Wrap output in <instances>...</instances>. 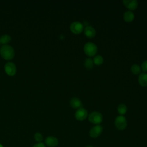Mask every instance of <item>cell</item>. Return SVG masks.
<instances>
[{
	"label": "cell",
	"mask_w": 147,
	"mask_h": 147,
	"mask_svg": "<svg viewBox=\"0 0 147 147\" xmlns=\"http://www.w3.org/2000/svg\"><path fill=\"white\" fill-rule=\"evenodd\" d=\"M71 31L75 34H79L84 30L83 24L79 21H74L70 25Z\"/></svg>",
	"instance_id": "obj_5"
},
{
	"label": "cell",
	"mask_w": 147,
	"mask_h": 147,
	"mask_svg": "<svg viewBox=\"0 0 147 147\" xmlns=\"http://www.w3.org/2000/svg\"><path fill=\"white\" fill-rule=\"evenodd\" d=\"M0 147H3V146L0 144Z\"/></svg>",
	"instance_id": "obj_24"
},
{
	"label": "cell",
	"mask_w": 147,
	"mask_h": 147,
	"mask_svg": "<svg viewBox=\"0 0 147 147\" xmlns=\"http://www.w3.org/2000/svg\"><path fill=\"white\" fill-rule=\"evenodd\" d=\"M93 61L94 63L96 65H100L103 62V57L100 55H95L94 57Z\"/></svg>",
	"instance_id": "obj_16"
},
{
	"label": "cell",
	"mask_w": 147,
	"mask_h": 147,
	"mask_svg": "<svg viewBox=\"0 0 147 147\" xmlns=\"http://www.w3.org/2000/svg\"><path fill=\"white\" fill-rule=\"evenodd\" d=\"M127 110V106L124 103L119 104L117 107V111L121 115H123V114H125L126 113Z\"/></svg>",
	"instance_id": "obj_15"
},
{
	"label": "cell",
	"mask_w": 147,
	"mask_h": 147,
	"mask_svg": "<svg viewBox=\"0 0 147 147\" xmlns=\"http://www.w3.org/2000/svg\"><path fill=\"white\" fill-rule=\"evenodd\" d=\"M84 66L88 68V69H91L92 68L94 65V61L91 58H87L84 62Z\"/></svg>",
	"instance_id": "obj_19"
},
{
	"label": "cell",
	"mask_w": 147,
	"mask_h": 147,
	"mask_svg": "<svg viewBox=\"0 0 147 147\" xmlns=\"http://www.w3.org/2000/svg\"><path fill=\"white\" fill-rule=\"evenodd\" d=\"M138 81L142 86H147V73L142 72L138 76Z\"/></svg>",
	"instance_id": "obj_13"
},
{
	"label": "cell",
	"mask_w": 147,
	"mask_h": 147,
	"mask_svg": "<svg viewBox=\"0 0 147 147\" xmlns=\"http://www.w3.org/2000/svg\"><path fill=\"white\" fill-rule=\"evenodd\" d=\"M88 116V112L87 110L83 107H80L78 109L75 113V117L78 121H83Z\"/></svg>",
	"instance_id": "obj_7"
},
{
	"label": "cell",
	"mask_w": 147,
	"mask_h": 147,
	"mask_svg": "<svg viewBox=\"0 0 147 147\" xmlns=\"http://www.w3.org/2000/svg\"><path fill=\"white\" fill-rule=\"evenodd\" d=\"M88 119L92 123L99 125L103 121V115L98 111H93L88 115Z\"/></svg>",
	"instance_id": "obj_3"
},
{
	"label": "cell",
	"mask_w": 147,
	"mask_h": 147,
	"mask_svg": "<svg viewBox=\"0 0 147 147\" xmlns=\"http://www.w3.org/2000/svg\"><path fill=\"white\" fill-rule=\"evenodd\" d=\"M123 18L124 20L126 22H131L132 21L134 18V13L131 10H127L126 11L124 14Z\"/></svg>",
	"instance_id": "obj_14"
},
{
	"label": "cell",
	"mask_w": 147,
	"mask_h": 147,
	"mask_svg": "<svg viewBox=\"0 0 147 147\" xmlns=\"http://www.w3.org/2000/svg\"><path fill=\"white\" fill-rule=\"evenodd\" d=\"M83 49L84 52L87 55L89 56H92L95 55L96 53L98 48L95 43L92 42H87L84 44Z\"/></svg>",
	"instance_id": "obj_2"
},
{
	"label": "cell",
	"mask_w": 147,
	"mask_h": 147,
	"mask_svg": "<svg viewBox=\"0 0 147 147\" xmlns=\"http://www.w3.org/2000/svg\"><path fill=\"white\" fill-rule=\"evenodd\" d=\"M0 54L5 60H10L14 56V49L9 45H3L0 48Z\"/></svg>",
	"instance_id": "obj_1"
},
{
	"label": "cell",
	"mask_w": 147,
	"mask_h": 147,
	"mask_svg": "<svg viewBox=\"0 0 147 147\" xmlns=\"http://www.w3.org/2000/svg\"><path fill=\"white\" fill-rule=\"evenodd\" d=\"M45 143L49 147H55L59 144L58 139L53 136H49L45 140Z\"/></svg>",
	"instance_id": "obj_10"
},
{
	"label": "cell",
	"mask_w": 147,
	"mask_h": 147,
	"mask_svg": "<svg viewBox=\"0 0 147 147\" xmlns=\"http://www.w3.org/2000/svg\"><path fill=\"white\" fill-rule=\"evenodd\" d=\"M33 147H45V145L42 142H39L37 144H35Z\"/></svg>",
	"instance_id": "obj_22"
},
{
	"label": "cell",
	"mask_w": 147,
	"mask_h": 147,
	"mask_svg": "<svg viewBox=\"0 0 147 147\" xmlns=\"http://www.w3.org/2000/svg\"><path fill=\"white\" fill-rule=\"evenodd\" d=\"M131 71L133 74L137 75L140 73L141 72V67L140 66L137 64H134L131 66Z\"/></svg>",
	"instance_id": "obj_17"
},
{
	"label": "cell",
	"mask_w": 147,
	"mask_h": 147,
	"mask_svg": "<svg viewBox=\"0 0 147 147\" xmlns=\"http://www.w3.org/2000/svg\"><path fill=\"white\" fill-rule=\"evenodd\" d=\"M34 139L36 141H37L38 142H41L42 141V140H43V137H42V136L41 135V134H40V133H36L34 134Z\"/></svg>",
	"instance_id": "obj_20"
},
{
	"label": "cell",
	"mask_w": 147,
	"mask_h": 147,
	"mask_svg": "<svg viewBox=\"0 0 147 147\" xmlns=\"http://www.w3.org/2000/svg\"><path fill=\"white\" fill-rule=\"evenodd\" d=\"M123 3L125 6L131 11L136 9L138 6V2L137 0H123Z\"/></svg>",
	"instance_id": "obj_9"
},
{
	"label": "cell",
	"mask_w": 147,
	"mask_h": 147,
	"mask_svg": "<svg viewBox=\"0 0 147 147\" xmlns=\"http://www.w3.org/2000/svg\"><path fill=\"white\" fill-rule=\"evenodd\" d=\"M127 120L123 115L117 116L114 120V124L116 128L119 130H123L127 126Z\"/></svg>",
	"instance_id": "obj_4"
},
{
	"label": "cell",
	"mask_w": 147,
	"mask_h": 147,
	"mask_svg": "<svg viewBox=\"0 0 147 147\" xmlns=\"http://www.w3.org/2000/svg\"><path fill=\"white\" fill-rule=\"evenodd\" d=\"M71 106L75 109H79L82 106V101L76 97H73L70 100Z\"/></svg>",
	"instance_id": "obj_12"
},
{
	"label": "cell",
	"mask_w": 147,
	"mask_h": 147,
	"mask_svg": "<svg viewBox=\"0 0 147 147\" xmlns=\"http://www.w3.org/2000/svg\"><path fill=\"white\" fill-rule=\"evenodd\" d=\"M83 30L85 35L89 38H92L95 36L96 30L91 25L86 26L85 28H84Z\"/></svg>",
	"instance_id": "obj_11"
},
{
	"label": "cell",
	"mask_w": 147,
	"mask_h": 147,
	"mask_svg": "<svg viewBox=\"0 0 147 147\" xmlns=\"http://www.w3.org/2000/svg\"><path fill=\"white\" fill-rule=\"evenodd\" d=\"M103 127L100 125H96L92 127L89 131V136L91 138H97L102 133Z\"/></svg>",
	"instance_id": "obj_6"
},
{
	"label": "cell",
	"mask_w": 147,
	"mask_h": 147,
	"mask_svg": "<svg viewBox=\"0 0 147 147\" xmlns=\"http://www.w3.org/2000/svg\"><path fill=\"white\" fill-rule=\"evenodd\" d=\"M141 68L144 71L147 72V60L142 62L141 64Z\"/></svg>",
	"instance_id": "obj_21"
},
{
	"label": "cell",
	"mask_w": 147,
	"mask_h": 147,
	"mask_svg": "<svg viewBox=\"0 0 147 147\" xmlns=\"http://www.w3.org/2000/svg\"><path fill=\"white\" fill-rule=\"evenodd\" d=\"M85 147H94V146H92V145H87V146H85Z\"/></svg>",
	"instance_id": "obj_23"
},
{
	"label": "cell",
	"mask_w": 147,
	"mask_h": 147,
	"mask_svg": "<svg viewBox=\"0 0 147 147\" xmlns=\"http://www.w3.org/2000/svg\"><path fill=\"white\" fill-rule=\"evenodd\" d=\"M10 40H11V37L7 34L2 35L0 37V43H2L5 45L6 44L9 42L10 41Z\"/></svg>",
	"instance_id": "obj_18"
},
{
	"label": "cell",
	"mask_w": 147,
	"mask_h": 147,
	"mask_svg": "<svg viewBox=\"0 0 147 147\" xmlns=\"http://www.w3.org/2000/svg\"><path fill=\"white\" fill-rule=\"evenodd\" d=\"M5 71L9 76H13L16 73V66L12 62H8L5 65Z\"/></svg>",
	"instance_id": "obj_8"
}]
</instances>
